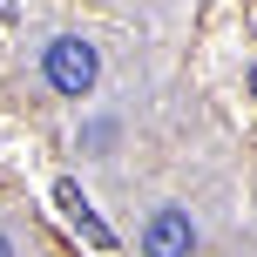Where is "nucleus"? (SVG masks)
I'll return each instance as SVG.
<instances>
[{
  "label": "nucleus",
  "instance_id": "nucleus-4",
  "mask_svg": "<svg viewBox=\"0 0 257 257\" xmlns=\"http://www.w3.org/2000/svg\"><path fill=\"white\" fill-rule=\"evenodd\" d=\"M0 257H14V244H7V237H0Z\"/></svg>",
  "mask_w": 257,
  "mask_h": 257
},
{
  "label": "nucleus",
  "instance_id": "nucleus-1",
  "mask_svg": "<svg viewBox=\"0 0 257 257\" xmlns=\"http://www.w3.org/2000/svg\"><path fill=\"white\" fill-rule=\"evenodd\" d=\"M41 75H48L54 95H75V102H81V95L95 88V75H102V61H95L88 41L61 34V41H48V54H41Z\"/></svg>",
  "mask_w": 257,
  "mask_h": 257
},
{
  "label": "nucleus",
  "instance_id": "nucleus-3",
  "mask_svg": "<svg viewBox=\"0 0 257 257\" xmlns=\"http://www.w3.org/2000/svg\"><path fill=\"white\" fill-rule=\"evenodd\" d=\"M54 196H61V210H68V217H75V230H81V237H88V244H102V250H108V244H115V237H108V223H102V217H95V203H88V196H81V190H75V183H54Z\"/></svg>",
  "mask_w": 257,
  "mask_h": 257
},
{
  "label": "nucleus",
  "instance_id": "nucleus-2",
  "mask_svg": "<svg viewBox=\"0 0 257 257\" xmlns=\"http://www.w3.org/2000/svg\"><path fill=\"white\" fill-rule=\"evenodd\" d=\"M196 250V230H190V210H156L149 223H142V257H190Z\"/></svg>",
  "mask_w": 257,
  "mask_h": 257
},
{
  "label": "nucleus",
  "instance_id": "nucleus-5",
  "mask_svg": "<svg viewBox=\"0 0 257 257\" xmlns=\"http://www.w3.org/2000/svg\"><path fill=\"white\" fill-rule=\"evenodd\" d=\"M250 88H257V68H250Z\"/></svg>",
  "mask_w": 257,
  "mask_h": 257
}]
</instances>
